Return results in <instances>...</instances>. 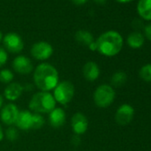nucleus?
<instances>
[{
    "label": "nucleus",
    "instance_id": "obj_12",
    "mask_svg": "<svg viewBox=\"0 0 151 151\" xmlns=\"http://www.w3.org/2000/svg\"><path fill=\"white\" fill-rule=\"evenodd\" d=\"M23 86L17 82H12L5 88L4 97L9 101L13 102L17 101L23 93Z\"/></svg>",
    "mask_w": 151,
    "mask_h": 151
},
{
    "label": "nucleus",
    "instance_id": "obj_20",
    "mask_svg": "<svg viewBox=\"0 0 151 151\" xmlns=\"http://www.w3.org/2000/svg\"><path fill=\"white\" fill-rule=\"evenodd\" d=\"M14 78V74L11 69L8 68H3L0 70V82L3 84L9 85L13 82Z\"/></svg>",
    "mask_w": 151,
    "mask_h": 151
},
{
    "label": "nucleus",
    "instance_id": "obj_24",
    "mask_svg": "<svg viewBox=\"0 0 151 151\" xmlns=\"http://www.w3.org/2000/svg\"><path fill=\"white\" fill-rule=\"evenodd\" d=\"M8 60V53L3 47H0V68L3 67Z\"/></svg>",
    "mask_w": 151,
    "mask_h": 151
},
{
    "label": "nucleus",
    "instance_id": "obj_29",
    "mask_svg": "<svg viewBox=\"0 0 151 151\" xmlns=\"http://www.w3.org/2000/svg\"><path fill=\"white\" fill-rule=\"evenodd\" d=\"M5 138V133H4V131H3V128L0 124V141H2Z\"/></svg>",
    "mask_w": 151,
    "mask_h": 151
},
{
    "label": "nucleus",
    "instance_id": "obj_5",
    "mask_svg": "<svg viewBox=\"0 0 151 151\" xmlns=\"http://www.w3.org/2000/svg\"><path fill=\"white\" fill-rule=\"evenodd\" d=\"M52 95L57 103L63 106L68 105L74 98L75 86L73 83L68 80L59 82L53 89Z\"/></svg>",
    "mask_w": 151,
    "mask_h": 151
},
{
    "label": "nucleus",
    "instance_id": "obj_26",
    "mask_svg": "<svg viewBox=\"0 0 151 151\" xmlns=\"http://www.w3.org/2000/svg\"><path fill=\"white\" fill-rule=\"evenodd\" d=\"M71 144L73 146H76V147H78L81 144V138L79 135H77V134H75L72 136L71 138Z\"/></svg>",
    "mask_w": 151,
    "mask_h": 151
},
{
    "label": "nucleus",
    "instance_id": "obj_28",
    "mask_svg": "<svg viewBox=\"0 0 151 151\" xmlns=\"http://www.w3.org/2000/svg\"><path fill=\"white\" fill-rule=\"evenodd\" d=\"M73 3H75L76 5L78 6H81V5H84L85 3H86L87 0H72Z\"/></svg>",
    "mask_w": 151,
    "mask_h": 151
},
{
    "label": "nucleus",
    "instance_id": "obj_10",
    "mask_svg": "<svg viewBox=\"0 0 151 151\" xmlns=\"http://www.w3.org/2000/svg\"><path fill=\"white\" fill-rule=\"evenodd\" d=\"M14 70L20 75H29L33 71V64L31 60L25 55H18L12 63Z\"/></svg>",
    "mask_w": 151,
    "mask_h": 151
},
{
    "label": "nucleus",
    "instance_id": "obj_2",
    "mask_svg": "<svg viewBox=\"0 0 151 151\" xmlns=\"http://www.w3.org/2000/svg\"><path fill=\"white\" fill-rule=\"evenodd\" d=\"M97 51L103 56L114 57L117 55L124 45V38L116 30H108L102 33L97 40Z\"/></svg>",
    "mask_w": 151,
    "mask_h": 151
},
{
    "label": "nucleus",
    "instance_id": "obj_32",
    "mask_svg": "<svg viewBox=\"0 0 151 151\" xmlns=\"http://www.w3.org/2000/svg\"><path fill=\"white\" fill-rule=\"evenodd\" d=\"M116 1H117L119 3H128V2L132 1V0H116Z\"/></svg>",
    "mask_w": 151,
    "mask_h": 151
},
{
    "label": "nucleus",
    "instance_id": "obj_33",
    "mask_svg": "<svg viewBox=\"0 0 151 151\" xmlns=\"http://www.w3.org/2000/svg\"><path fill=\"white\" fill-rule=\"evenodd\" d=\"M2 40H3V34L1 31H0V42H1Z\"/></svg>",
    "mask_w": 151,
    "mask_h": 151
},
{
    "label": "nucleus",
    "instance_id": "obj_6",
    "mask_svg": "<svg viewBox=\"0 0 151 151\" xmlns=\"http://www.w3.org/2000/svg\"><path fill=\"white\" fill-rule=\"evenodd\" d=\"M53 53V48L52 45L45 41H39L35 43L30 49L31 56L41 61H45L51 58Z\"/></svg>",
    "mask_w": 151,
    "mask_h": 151
},
{
    "label": "nucleus",
    "instance_id": "obj_16",
    "mask_svg": "<svg viewBox=\"0 0 151 151\" xmlns=\"http://www.w3.org/2000/svg\"><path fill=\"white\" fill-rule=\"evenodd\" d=\"M137 12L143 20L151 22V0H139Z\"/></svg>",
    "mask_w": 151,
    "mask_h": 151
},
{
    "label": "nucleus",
    "instance_id": "obj_30",
    "mask_svg": "<svg viewBox=\"0 0 151 151\" xmlns=\"http://www.w3.org/2000/svg\"><path fill=\"white\" fill-rule=\"evenodd\" d=\"M4 106V97L0 94V109H1Z\"/></svg>",
    "mask_w": 151,
    "mask_h": 151
},
{
    "label": "nucleus",
    "instance_id": "obj_19",
    "mask_svg": "<svg viewBox=\"0 0 151 151\" xmlns=\"http://www.w3.org/2000/svg\"><path fill=\"white\" fill-rule=\"evenodd\" d=\"M127 81V75L124 71H116L110 78V86L115 89L122 87Z\"/></svg>",
    "mask_w": 151,
    "mask_h": 151
},
{
    "label": "nucleus",
    "instance_id": "obj_13",
    "mask_svg": "<svg viewBox=\"0 0 151 151\" xmlns=\"http://www.w3.org/2000/svg\"><path fill=\"white\" fill-rule=\"evenodd\" d=\"M101 75L99 65L94 61H88L83 67V76L86 80L89 82L96 81Z\"/></svg>",
    "mask_w": 151,
    "mask_h": 151
},
{
    "label": "nucleus",
    "instance_id": "obj_23",
    "mask_svg": "<svg viewBox=\"0 0 151 151\" xmlns=\"http://www.w3.org/2000/svg\"><path fill=\"white\" fill-rule=\"evenodd\" d=\"M4 133H5V137L6 138V139L10 141H14L19 138L18 129L14 126H9L6 130V132H4Z\"/></svg>",
    "mask_w": 151,
    "mask_h": 151
},
{
    "label": "nucleus",
    "instance_id": "obj_18",
    "mask_svg": "<svg viewBox=\"0 0 151 151\" xmlns=\"http://www.w3.org/2000/svg\"><path fill=\"white\" fill-rule=\"evenodd\" d=\"M75 39L78 44L86 45V46H88L90 44H92L94 41V38H93V36L92 35V33L90 31L85 30V29H80L76 32Z\"/></svg>",
    "mask_w": 151,
    "mask_h": 151
},
{
    "label": "nucleus",
    "instance_id": "obj_25",
    "mask_svg": "<svg viewBox=\"0 0 151 151\" xmlns=\"http://www.w3.org/2000/svg\"><path fill=\"white\" fill-rule=\"evenodd\" d=\"M144 37L151 42V22L147 24L144 28Z\"/></svg>",
    "mask_w": 151,
    "mask_h": 151
},
{
    "label": "nucleus",
    "instance_id": "obj_22",
    "mask_svg": "<svg viewBox=\"0 0 151 151\" xmlns=\"http://www.w3.org/2000/svg\"><path fill=\"white\" fill-rule=\"evenodd\" d=\"M45 123V118L41 114H37V113H33L32 114L31 130H39V129H41L44 126Z\"/></svg>",
    "mask_w": 151,
    "mask_h": 151
},
{
    "label": "nucleus",
    "instance_id": "obj_3",
    "mask_svg": "<svg viewBox=\"0 0 151 151\" xmlns=\"http://www.w3.org/2000/svg\"><path fill=\"white\" fill-rule=\"evenodd\" d=\"M56 101L50 92L39 91L31 97L29 108L31 112L37 114H49L56 108Z\"/></svg>",
    "mask_w": 151,
    "mask_h": 151
},
{
    "label": "nucleus",
    "instance_id": "obj_31",
    "mask_svg": "<svg viewBox=\"0 0 151 151\" xmlns=\"http://www.w3.org/2000/svg\"><path fill=\"white\" fill-rule=\"evenodd\" d=\"M93 1H94L95 3H97V4H101V5H103V4H105V3H106V1H107V0H93Z\"/></svg>",
    "mask_w": 151,
    "mask_h": 151
},
{
    "label": "nucleus",
    "instance_id": "obj_8",
    "mask_svg": "<svg viewBox=\"0 0 151 151\" xmlns=\"http://www.w3.org/2000/svg\"><path fill=\"white\" fill-rule=\"evenodd\" d=\"M19 112L20 110L16 104L13 102L6 104L0 109V120L7 126H13L15 124Z\"/></svg>",
    "mask_w": 151,
    "mask_h": 151
},
{
    "label": "nucleus",
    "instance_id": "obj_4",
    "mask_svg": "<svg viewBox=\"0 0 151 151\" xmlns=\"http://www.w3.org/2000/svg\"><path fill=\"white\" fill-rule=\"evenodd\" d=\"M115 89L108 84L99 86L93 93V101L95 105L101 109L109 108L115 101Z\"/></svg>",
    "mask_w": 151,
    "mask_h": 151
},
{
    "label": "nucleus",
    "instance_id": "obj_9",
    "mask_svg": "<svg viewBox=\"0 0 151 151\" xmlns=\"http://www.w3.org/2000/svg\"><path fill=\"white\" fill-rule=\"evenodd\" d=\"M134 109L132 105L128 103L122 104L118 107L115 113V120L116 124L120 125H126L129 124L134 116Z\"/></svg>",
    "mask_w": 151,
    "mask_h": 151
},
{
    "label": "nucleus",
    "instance_id": "obj_1",
    "mask_svg": "<svg viewBox=\"0 0 151 151\" xmlns=\"http://www.w3.org/2000/svg\"><path fill=\"white\" fill-rule=\"evenodd\" d=\"M34 86L42 92H50L55 88L59 81L57 68L47 62L40 63L33 72Z\"/></svg>",
    "mask_w": 151,
    "mask_h": 151
},
{
    "label": "nucleus",
    "instance_id": "obj_15",
    "mask_svg": "<svg viewBox=\"0 0 151 151\" xmlns=\"http://www.w3.org/2000/svg\"><path fill=\"white\" fill-rule=\"evenodd\" d=\"M32 112L29 110H22L19 112L17 119L15 121V127L22 131L31 130L32 124Z\"/></svg>",
    "mask_w": 151,
    "mask_h": 151
},
{
    "label": "nucleus",
    "instance_id": "obj_27",
    "mask_svg": "<svg viewBox=\"0 0 151 151\" xmlns=\"http://www.w3.org/2000/svg\"><path fill=\"white\" fill-rule=\"evenodd\" d=\"M88 48L91 50V51H97V45H96V42H95V40L92 43V44H90L89 45H88Z\"/></svg>",
    "mask_w": 151,
    "mask_h": 151
},
{
    "label": "nucleus",
    "instance_id": "obj_11",
    "mask_svg": "<svg viewBox=\"0 0 151 151\" xmlns=\"http://www.w3.org/2000/svg\"><path fill=\"white\" fill-rule=\"evenodd\" d=\"M71 128L75 134L83 135L88 129V119L82 112L75 113L71 117Z\"/></svg>",
    "mask_w": 151,
    "mask_h": 151
},
{
    "label": "nucleus",
    "instance_id": "obj_17",
    "mask_svg": "<svg viewBox=\"0 0 151 151\" xmlns=\"http://www.w3.org/2000/svg\"><path fill=\"white\" fill-rule=\"evenodd\" d=\"M127 45L132 49H139L143 46L145 43V37L139 31H133L130 33L126 39Z\"/></svg>",
    "mask_w": 151,
    "mask_h": 151
},
{
    "label": "nucleus",
    "instance_id": "obj_7",
    "mask_svg": "<svg viewBox=\"0 0 151 151\" xmlns=\"http://www.w3.org/2000/svg\"><path fill=\"white\" fill-rule=\"evenodd\" d=\"M3 44L6 52L11 53H20L24 48L22 37L15 32L7 33L3 37Z\"/></svg>",
    "mask_w": 151,
    "mask_h": 151
},
{
    "label": "nucleus",
    "instance_id": "obj_21",
    "mask_svg": "<svg viewBox=\"0 0 151 151\" xmlns=\"http://www.w3.org/2000/svg\"><path fill=\"white\" fill-rule=\"evenodd\" d=\"M139 75L143 81L147 83H151V63H147L142 66L139 71Z\"/></svg>",
    "mask_w": 151,
    "mask_h": 151
},
{
    "label": "nucleus",
    "instance_id": "obj_14",
    "mask_svg": "<svg viewBox=\"0 0 151 151\" xmlns=\"http://www.w3.org/2000/svg\"><path fill=\"white\" fill-rule=\"evenodd\" d=\"M48 122L53 128L61 127L66 122V112L62 108H55L48 114Z\"/></svg>",
    "mask_w": 151,
    "mask_h": 151
}]
</instances>
